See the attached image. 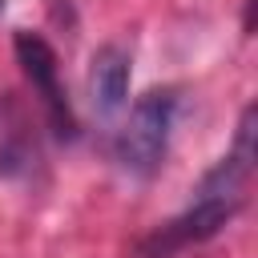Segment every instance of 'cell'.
<instances>
[{"label": "cell", "mask_w": 258, "mask_h": 258, "mask_svg": "<svg viewBox=\"0 0 258 258\" xmlns=\"http://www.w3.org/2000/svg\"><path fill=\"white\" fill-rule=\"evenodd\" d=\"M129 93V52L117 44H101L89 60V101L101 117H113Z\"/></svg>", "instance_id": "277c9868"}, {"label": "cell", "mask_w": 258, "mask_h": 258, "mask_svg": "<svg viewBox=\"0 0 258 258\" xmlns=\"http://www.w3.org/2000/svg\"><path fill=\"white\" fill-rule=\"evenodd\" d=\"M173 113H177V93L173 89H149V93L137 97V105L129 109V121L117 137V161H121L125 173H133V177H153L157 173V165L165 161Z\"/></svg>", "instance_id": "6da1fadb"}, {"label": "cell", "mask_w": 258, "mask_h": 258, "mask_svg": "<svg viewBox=\"0 0 258 258\" xmlns=\"http://www.w3.org/2000/svg\"><path fill=\"white\" fill-rule=\"evenodd\" d=\"M0 8H4V0H0Z\"/></svg>", "instance_id": "5b68a950"}, {"label": "cell", "mask_w": 258, "mask_h": 258, "mask_svg": "<svg viewBox=\"0 0 258 258\" xmlns=\"http://www.w3.org/2000/svg\"><path fill=\"white\" fill-rule=\"evenodd\" d=\"M242 210V194H214V189H198L194 206L181 210L177 218H169L165 226H157L145 242H141V258H173L206 238H214L234 214Z\"/></svg>", "instance_id": "7a4b0ae2"}, {"label": "cell", "mask_w": 258, "mask_h": 258, "mask_svg": "<svg viewBox=\"0 0 258 258\" xmlns=\"http://www.w3.org/2000/svg\"><path fill=\"white\" fill-rule=\"evenodd\" d=\"M16 60L24 69V77L32 81L48 121H52V133L73 141L77 137V117H73V105L64 97V85H60V69H56V52L36 36V32H16Z\"/></svg>", "instance_id": "3957f363"}]
</instances>
